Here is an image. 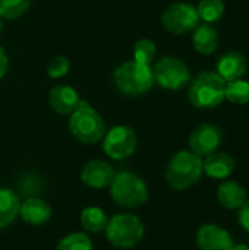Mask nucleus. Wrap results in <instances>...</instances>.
<instances>
[{
    "label": "nucleus",
    "mask_w": 249,
    "mask_h": 250,
    "mask_svg": "<svg viewBox=\"0 0 249 250\" xmlns=\"http://www.w3.org/2000/svg\"><path fill=\"white\" fill-rule=\"evenodd\" d=\"M225 89L226 81L217 72L204 70L191 82L188 98L195 108H216L225 100Z\"/></svg>",
    "instance_id": "2"
},
{
    "label": "nucleus",
    "mask_w": 249,
    "mask_h": 250,
    "mask_svg": "<svg viewBox=\"0 0 249 250\" xmlns=\"http://www.w3.org/2000/svg\"><path fill=\"white\" fill-rule=\"evenodd\" d=\"M70 67V62L65 56H56L47 66V73L50 78H62L68 73Z\"/></svg>",
    "instance_id": "27"
},
{
    "label": "nucleus",
    "mask_w": 249,
    "mask_h": 250,
    "mask_svg": "<svg viewBox=\"0 0 249 250\" xmlns=\"http://www.w3.org/2000/svg\"><path fill=\"white\" fill-rule=\"evenodd\" d=\"M29 3V0H0V18H18L28 10Z\"/></svg>",
    "instance_id": "25"
},
{
    "label": "nucleus",
    "mask_w": 249,
    "mask_h": 250,
    "mask_svg": "<svg viewBox=\"0 0 249 250\" xmlns=\"http://www.w3.org/2000/svg\"><path fill=\"white\" fill-rule=\"evenodd\" d=\"M56 250H92V242L84 233H73L63 237L57 243Z\"/></svg>",
    "instance_id": "23"
},
{
    "label": "nucleus",
    "mask_w": 249,
    "mask_h": 250,
    "mask_svg": "<svg viewBox=\"0 0 249 250\" xmlns=\"http://www.w3.org/2000/svg\"><path fill=\"white\" fill-rule=\"evenodd\" d=\"M107 240L120 249H129L136 246L144 237L142 221L132 214H116L106 224Z\"/></svg>",
    "instance_id": "6"
},
{
    "label": "nucleus",
    "mask_w": 249,
    "mask_h": 250,
    "mask_svg": "<svg viewBox=\"0 0 249 250\" xmlns=\"http://www.w3.org/2000/svg\"><path fill=\"white\" fill-rule=\"evenodd\" d=\"M154 81L164 89L176 91L183 88L191 81L188 66L178 57L166 56L160 59L153 67Z\"/></svg>",
    "instance_id": "7"
},
{
    "label": "nucleus",
    "mask_w": 249,
    "mask_h": 250,
    "mask_svg": "<svg viewBox=\"0 0 249 250\" xmlns=\"http://www.w3.org/2000/svg\"><path fill=\"white\" fill-rule=\"evenodd\" d=\"M1 28H3V25H1V18H0V31H1Z\"/></svg>",
    "instance_id": "31"
},
{
    "label": "nucleus",
    "mask_w": 249,
    "mask_h": 250,
    "mask_svg": "<svg viewBox=\"0 0 249 250\" xmlns=\"http://www.w3.org/2000/svg\"><path fill=\"white\" fill-rule=\"evenodd\" d=\"M113 167L103 160H91L88 161L82 171H81V180L94 189H103L106 186H110L113 177H114Z\"/></svg>",
    "instance_id": "12"
},
{
    "label": "nucleus",
    "mask_w": 249,
    "mask_h": 250,
    "mask_svg": "<svg viewBox=\"0 0 249 250\" xmlns=\"http://www.w3.org/2000/svg\"><path fill=\"white\" fill-rule=\"evenodd\" d=\"M79 103L81 100L76 91L68 85L54 86L48 94V104L59 114H72L78 108Z\"/></svg>",
    "instance_id": "14"
},
{
    "label": "nucleus",
    "mask_w": 249,
    "mask_h": 250,
    "mask_svg": "<svg viewBox=\"0 0 249 250\" xmlns=\"http://www.w3.org/2000/svg\"><path fill=\"white\" fill-rule=\"evenodd\" d=\"M222 144V129L213 123H201L189 136L191 151L200 157H207L219 149Z\"/></svg>",
    "instance_id": "10"
},
{
    "label": "nucleus",
    "mask_w": 249,
    "mask_h": 250,
    "mask_svg": "<svg viewBox=\"0 0 249 250\" xmlns=\"http://www.w3.org/2000/svg\"><path fill=\"white\" fill-rule=\"evenodd\" d=\"M69 129L70 133L84 144H95L106 135L104 120L87 101H81L78 108L70 114Z\"/></svg>",
    "instance_id": "5"
},
{
    "label": "nucleus",
    "mask_w": 249,
    "mask_h": 250,
    "mask_svg": "<svg viewBox=\"0 0 249 250\" xmlns=\"http://www.w3.org/2000/svg\"><path fill=\"white\" fill-rule=\"evenodd\" d=\"M7 66H9V60L7 56L4 53V50L0 47V78H3L7 72Z\"/></svg>",
    "instance_id": "29"
},
{
    "label": "nucleus",
    "mask_w": 249,
    "mask_h": 250,
    "mask_svg": "<svg viewBox=\"0 0 249 250\" xmlns=\"http://www.w3.org/2000/svg\"><path fill=\"white\" fill-rule=\"evenodd\" d=\"M117 91L126 97H138L148 92L154 85V75L150 64L131 60L120 64L113 75Z\"/></svg>",
    "instance_id": "3"
},
{
    "label": "nucleus",
    "mask_w": 249,
    "mask_h": 250,
    "mask_svg": "<svg viewBox=\"0 0 249 250\" xmlns=\"http://www.w3.org/2000/svg\"><path fill=\"white\" fill-rule=\"evenodd\" d=\"M233 245L230 233L219 224H204L197 231V246L200 250H232Z\"/></svg>",
    "instance_id": "11"
},
{
    "label": "nucleus",
    "mask_w": 249,
    "mask_h": 250,
    "mask_svg": "<svg viewBox=\"0 0 249 250\" xmlns=\"http://www.w3.org/2000/svg\"><path fill=\"white\" fill-rule=\"evenodd\" d=\"M238 223H239L241 229L249 234V201H247L238 209Z\"/></svg>",
    "instance_id": "28"
},
{
    "label": "nucleus",
    "mask_w": 249,
    "mask_h": 250,
    "mask_svg": "<svg viewBox=\"0 0 249 250\" xmlns=\"http://www.w3.org/2000/svg\"><path fill=\"white\" fill-rule=\"evenodd\" d=\"M138 145L136 135L129 126H114L104 135L103 151L113 160H125L131 157Z\"/></svg>",
    "instance_id": "9"
},
{
    "label": "nucleus",
    "mask_w": 249,
    "mask_h": 250,
    "mask_svg": "<svg viewBox=\"0 0 249 250\" xmlns=\"http://www.w3.org/2000/svg\"><path fill=\"white\" fill-rule=\"evenodd\" d=\"M110 195L120 207L138 208L147 202L148 188L139 176L131 171H119L110 183Z\"/></svg>",
    "instance_id": "4"
},
{
    "label": "nucleus",
    "mask_w": 249,
    "mask_h": 250,
    "mask_svg": "<svg viewBox=\"0 0 249 250\" xmlns=\"http://www.w3.org/2000/svg\"><path fill=\"white\" fill-rule=\"evenodd\" d=\"M21 201L16 193L0 188V230L9 227L19 215Z\"/></svg>",
    "instance_id": "19"
},
{
    "label": "nucleus",
    "mask_w": 249,
    "mask_h": 250,
    "mask_svg": "<svg viewBox=\"0 0 249 250\" xmlns=\"http://www.w3.org/2000/svg\"><path fill=\"white\" fill-rule=\"evenodd\" d=\"M219 204L230 211L239 209L247 202V190L236 180H225L219 185L216 192Z\"/></svg>",
    "instance_id": "15"
},
{
    "label": "nucleus",
    "mask_w": 249,
    "mask_h": 250,
    "mask_svg": "<svg viewBox=\"0 0 249 250\" xmlns=\"http://www.w3.org/2000/svg\"><path fill=\"white\" fill-rule=\"evenodd\" d=\"M247 69H248L247 59L244 54H241L238 51H227V53L222 54L216 64L217 73L226 82L241 79L247 73Z\"/></svg>",
    "instance_id": "13"
},
{
    "label": "nucleus",
    "mask_w": 249,
    "mask_h": 250,
    "mask_svg": "<svg viewBox=\"0 0 249 250\" xmlns=\"http://www.w3.org/2000/svg\"><path fill=\"white\" fill-rule=\"evenodd\" d=\"M204 173L217 180H226L235 171V160L227 152H213L203 161Z\"/></svg>",
    "instance_id": "16"
},
{
    "label": "nucleus",
    "mask_w": 249,
    "mask_h": 250,
    "mask_svg": "<svg viewBox=\"0 0 249 250\" xmlns=\"http://www.w3.org/2000/svg\"><path fill=\"white\" fill-rule=\"evenodd\" d=\"M41 188H43V182L35 174H25L22 180L19 182V190L22 192L23 196H28V198H34L35 193L38 195Z\"/></svg>",
    "instance_id": "26"
},
{
    "label": "nucleus",
    "mask_w": 249,
    "mask_h": 250,
    "mask_svg": "<svg viewBox=\"0 0 249 250\" xmlns=\"http://www.w3.org/2000/svg\"><path fill=\"white\" fill-rule=\"evenodd\" d=\"M156 44L151 40L142 38L134 45V60L142 64H150L156 57Z\"/></svg>",
    "instance_id": "24"
},
{
    "label": "nucleus",
    "mask_w": 249,
    "mask_h": 250,
    "mask_svg": "<svg viewBox=\"0 0 249 250\" xmlns=\"http://www.w3.org/2000/svg\"><path fill=\"white\" fill-rule=\"evenodd\" d=\"M164 29L173 35H183L194 31L200 25L197 7L188 3H173L161 15Z\"/></svg>",
    "instance_id": "8"
},
{
    "label": "nucleus",
    "mask_w": 249,
    "mask_h": 250,
    "mask_svg": "<svg viewBox=\"0 0 249 250\" xmlns=\"http://www.w3.org/2000/svg\"><path fill=\"white\" fill-rule=\"evenodd\" d=\"M81 224L85 230L98 233L106 229L107 217L101 208L97 207H88L81 212Z\"/></svg>",
    "instance_id": "20"
},
{
    "label": "nucleus",
    "mask_w": 249,
    "mask_h": 250,
    "mask_svg": "<svg viewBox=\"0 0 249 250\" xmlns=\"http://www.w3.org/2000/svg\"><path fill=\"white\" fill-rule=\"evenodd\" d=\"M19 215L21 218L32 226H41L44 223H47L51 218V208L50 205L34 196V198H26L19 208Z\"/></svg>",
    "instance_id": "17"
},
{
    "label": "nucleus",
    "mask_w": 249,
    "mask_h": 250,
    "mask_svg": "<svg viewBox=\"0 0 249 250\" xmlns=\"http://www.w3.org/2000/svg\"><path fill=\"white\" fill-rule=\"evenodd\" d=\"M200 19L207 23L219 21L225 13V3L223 0H201L197 7Z\"/></svg>",
    "instance_id": "22"
},
{
    "label": "nucleus",
    "mask_w": 249,
    "mask_h": 250,
    "mask_svg": "<svg viewBox=\"0 0 249 250\" xmlns=\"http://www.w3.org/2000/svg\"><path fill=\"white\" fill-rule=\"evenodd\" d=\"M192 44L194 48L200 53V54H213L217 47H219V37H217V31L210 25V23H200L195 29H194V35H192Z\"/></svg>",
    "instance_id": "18"
},
{
    "label": "nucleus",
    "mask_w": 249,
    "mask_h": 250,
    "mask_svg": "<svg viewBox=\"0 0 249 250\" xmlns=\"http://www.w3.org/2000/svg\"><path fill=\"white\" fill-rule=\"evenodd\" d=\"M232 250H249V246L248 245H233V248H232Z\"/></svg>",
    "instance_id": "30"
},
{
    "label": "nucleus",
    "mask_w": 249,
    "mask_h": 250,
    "mask_svg": "<svg viewBox=\"0 0 249 250\" xmlns=\"http://www.w3.org/2000/svg\"><path fill=\"white\" fill-rule=\"evenodd\" d=\"M203 158L192 151L176 152L166 168V182L175 190H186L201 179Z\"/></svg>",
    "instance_id": "1"
},
{
    "label": "nucleus",
    "mask_w": 249,
    "mask_h": 250,
    "mask_svg": "<svg viewBox=\"0 0 249 250\" xmlns=\"http://www.w3.org/2000/svg\"><path fill=\"white\" fill-rule=\"evenodd\" d=\"M225 98L230 101L232 104L242 105L249 101V82L245 79H235L230 82H226L225 89Z\"/></svg>",
    "instance_id": "21"
}]
</instances>
